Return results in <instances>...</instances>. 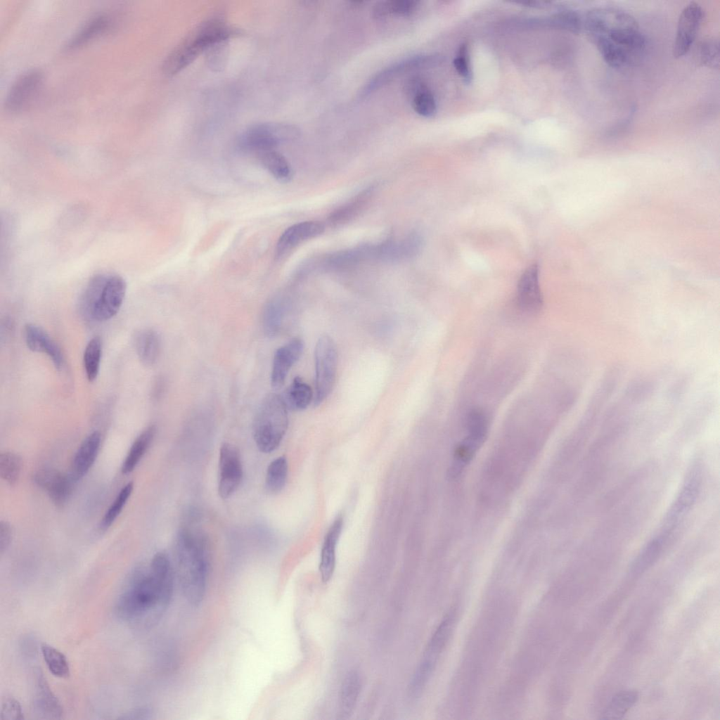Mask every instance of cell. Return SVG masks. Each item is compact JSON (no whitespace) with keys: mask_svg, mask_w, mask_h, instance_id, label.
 I'll use <instances>...</instances> for the list:
<instances>
[{"mask_svg":"<svg viewBox=\"0 0 720 720\" xmlns=\"http://www.w3.org/2000/svg\"><path fill=\"white\" fill-rule=\"evenodd\" d=\"M174 568L169 556L158 552L148 567H137L117 597V618L139 629L156 625L166 612L173 593Z\"/></svg>","mask_w":720,"mask_h":720,"instance_id":"cell-1","label":"cell"},{"mask_svg":"<svg viewBox=\"0 0 720 720\" xmlns=\"http://www.w3.org/2000/svg\"><path fill=\"white\" fill-rule=\"evenodd\" d=\"M584 28L604 60L611 67L624 68L634 63L645 47L636 20L612 8H597L586 15Z\"/></svg>","mask_w":720,"mask_h":720,"instance_id":"cell-2","label":"cell"},{"mask_svg":"<svg viewBox=\"0 0 720 720\" xmlns=\"http://www.w3.org/2000/svg\"><path fill=\"white\" fill-rule=\"evenodd\" d=\"M209 548L207 538L196 527H181L174 538V572L184 597L192 605L200 604L205 594L210 569Z\"/></svg>","mask_w":720,"mask_h":720,"instance_id":"cell-3","label":"cell"},{"mask_svg":"<svg viewBox=\"0 0 720 720\" xmlns=\"http://www.w3.org/2000/svg\"><path fill=\"white\" fill-rule=\"evenodd\" d=\"M127 292V283L120 275L100 273L90 278L79 300V311L89 321H105L112 318L121 308Z\"/></svg>","mask_w":720,"mask_h":720,"instance_id":"cell-4","label":"cell"},{"mask_svg":"<svg viewBox=\"0 0 720 720\" xmlns=\"http://www.w3.org/2000/svg\"><path fill=\"white\" fill-rule=\"evenodd\" d=\"M235 31L220 18L202 22L179 43L163 62V72L173 76L191 63L207 48L229 39Z\"/></svg>","mask_w":720,"mask_h":720,"instance_id":"cell-5","label":"cell"},{"mask_svg":"<svg viewBox=\"0 0 720 720\" xmlns=\"http://www.w3.org/2000/svg\"><path fill=\"white\" fill-rule=\"evenodd\" d=\"M288 410L277 394L271 393L262 401L252 423L253 438L260 451L270 453L279 446L288 426Z\"/></svg>","mask_w":720,"mask_h":720,"instance_id":"cell-6","label":"cell"},{"mask_svg":"<svg viewBox=\"0 0 720 720\" xmlns=\"http://www.w3.org/2000/svg\"><path fill=\"white\" fill-rule=\"evenodd\" d=\"M488 419L481 409H472L465 419L466 435L456 446L449 470L451 479L460 476L484 442L488 432Z\"/></svg>","mask_w":720,"mask_h":720,"instance_id":"cell-7","label":"cell"},{"mask_svg":"<svg viewBox=\"0 0 720 720\" xmlns=\"http://www.w3.org/2000/svg\"><path fill=\"white\" fill-rule=\"evenodd\" d=\"M315 388L314 404H321L330 394L335 384L338 352L333 340L328 335L321 336L316 342L314 351Z\"/></svg>","mask_w":720,"mask_h":720,"instance_id":"cell-8","label":"cell"},{"mask_svg":"<svg viewBox=\"0 0 720 720\" xmlns=\"http://www.w3.org/2000/svg\"><path fill=\"white\" fill-rule=\"evenodd\" d=\"M299 130L293 125L281 123H262L251 126L239 139V146L257 155L275 148L285 140L296 138Z\"/></svg>","mask_w":720,"mask_h":720,"instance_id":"cell-9","label":"cell"},{"mask_svg":"<svg viewBox=\"0 0 720 720\" xmlns=\"http://www.w3.org/2000/svg\"><path fill=\"white\" fill-rule=\"evenodd\" d=\"M454 622V613L451 612L444 618L430 640L411 681L410 693L413 696L418 695L424 688L451 636Z\"/></svg>","mask_w":720,"mask_h":720,"instance_id":"cell-10","label":"cell"},{"mask_svg":"<svg viewBox=\"0 0 720 720\" xmlns=\"http://www.w3.org/2000/svg\"><path fill=\"white\" fill-rule=\"evenodd\" d=\"M243 465L238 449L230 443L221 444L219 457L218 493L227 499L238 489L243 479Z\"/></svg>","mask_w":720,"mask_h":720,"instance_id":"cell-11","label":"cell"},{"mask_svg":"<svg viewBox=\"0 0 720 720\" xmlns=\"http://www.w3.org/2000/svg\"><path fill=\"white\" fill-rule=\"evenodd\" d=\"M42 83L43 73L38 69H31L20 75L6 94V109L16 112L27 108L38 94Z\"/></svg>","mask_w":720,"mask_h":720,"instance_id":"cell-12","label":"cell"},{"mask_svg":"<svg viewBox=\"0 0 720 720\" xmlns=\"http://www.w3.org/2000/svg\"><path fill=\"white\" fill-rule=\"evenodd\" d=\"M702 17V8L695 2L690 3L683 8L679 18L673 46L675 58L683 56L690 50L696 38Z\"/></svg>","mask_w":720,"mask_h":720,"instance_id":"cell-13","label":"cell"},{"mask_svg":"<svg viewBox=\"0 0 720 720\" xmlns=\"http://www.w3.org/2000/svg\"><path fill=\"white\" fill-rule=\"evenodd\" d=\"M34 482L48 494L59 508L68 502L76 480L69 474L51 468H42L33 475Z\"/></svg>","mask_w":720,"mask_h":720,"instance_id":"cell-14","label":"cell"},{"mask_svg":"<svg viewBox=\"0 0 720 720\" xmlns=\"http://www.w3.org/2000/svg\"><path fill=\"white\" fill-rule=\"evenodd\" d=\"M429 56H413L401 59L373 76L361 89L359 98L364 99L397 77L430 63Z\"/></svg>","mask_w":720,"mask_h":720,"instance_id":"cell-15","label":"cell"},{"mask_svg":"<svg viewBox=\"0 0 720 720\" xmlns=\"http://www.w3.org/2000/svg\"><path fill=\"white\" fill-rule=\"evenodd\" d=\"M34 693L32 710L38 719H59L63 714V707L53 694L40 669L34 672Z\"/></svg>","mask_w":720,"mask_h":720,"instance_id":"cell-16","label":"cell"},{"mask_svg":"<svg viewBox=\"0 0 720 720\" xmlns=\"http://www.w3.org/2000/svg\"><path fill=\"white\" fill-rule=\"evenodd\" d=\"M324 230L325 226L318 221H305L291 225L278 238L276 257L283 258L304 242L320 236Z\"/></svg>","mask_w":720,"mask_h":720,"instance_id":"cell-17","label":"cell"},{"mask_svg":"<svg viewBox=\"0 0 720 720\" xmlns=\"http://www.w3.org/2000/svg\"><path fill=\"white\" fill-rule=\"evenodd\" d=\"M539 276L538 266L532 264L525 269L519 279L517 304L524 312L535 314L542 308L544 301Z\"/></svg>","mask_w":720,"mask_h":720,"instance_id":"cell-18","label":"cell"},{"mask_svg":"<svg viewBox=\"0 0 720 720\" xmlns=\"http://www.w3.org/2000/svg\"><path fill=\"white\" fill-rule=\"evenodd\" d=\"M700 482L699 473L696 471L691 472L665 517L663 529L674 532L688 513L696 500Z\"/></svg>","mask_w":720,"mask_h":720,"instance_id":"cell-19","label":"cell"},{"mask_svg":"<svg viewBox=\"0 0 720 720\" xmlns=\"http://www.w3.org/2000/svg\"><path fill=\"white\" fill-rule=\"evenodd\" d=\"M303 349V341L298 338L292 339L276 349L271 373L272 387L278 389L283 386L290 370L301 356Z\"/></svg>","mask_w":720,"mask_h":720,"instance_id":"cell-20","label":"cell"},{"mask_svg":"<svg viewBox=\"0 0 720 720\" xmlns=\"http://www.w3.org/2000/svg\"><path fill=\"white\" fill-rule=\"evenodd\" d=\"M24 338L31 351L46 354L57 370L63 368L64 357L60 348L41 327L33 323L26 324Z\"/></svg>","mask_w":720,"mask_h":720,"instance_id":"cell-21","label":"cell"},{"mask_svg":"<svg viewBox=\"0 0 720 720\" xmlns=\"http://www.w3.org/2000/svg\"><path fill=\"white\" fill-rule=\"evenodd\" d=\"M101 443L99 432L94 431L81 443L73 458L70 474L77 481L85 475L98 456Z\"/></svg>","mask_w":720,"mask_h":720,"instance_id":"cell-22","label":"cell"},{"mask_svg":"<svg viewBox=\"0 0 720 720\" xmlns=\"http://www.w3.org/2000/svg\"><path fill=\"white\" fill-rule=\"evenodd\" d=\"M342 527L343 519L339 515L335 519L325 536L319 564V571L323 582H328L333 574L335 567L336 546Z\"/></svg>","mask_w":720,"mask_h":720,"instance_id":"cell-23","label":"cell"},{"mask_svg":"<svg viewBox=\"0 0 720 720\" xmlns=\"http://www.w3.org/2000/svg\"><path fill=\"white\" fill-rule=\"evenodd\" d=\"M374 190L373 186L366 188L347 203L335 210L328 216V224L333 226H339L352 220L368 204Z\"/></svg>","mask_w":720,"mask_h":720,"instance_id":"cell-24","label":"cell"},{"mask_svg":"<svg viewBox=\"0 0 720 720\" xmlns=\"http://www.w3.org/2000/svg\"><path fill=\"white\" fill-rule=\"evenodd\" d=\"M134 344L139 359L143 365L155 364L161 350L160 338L156 331L150 328L140 330L136 333Z\"/></svg>","mask_w":720,"mask_h":720,"instance_id":"cell-25","label":"cell"},{"mask_svg":"<svg viewBox=\"0 0 720 720\" xmlns=\"http://www.w3.org/2000/svg\"><path fill=\"white\" fill-rule=\"evenodd\" d=\"M111 18L106 14L97 15L89 19L70 39L67 49L80 47L105 33L111 26Z\"/></svg>","mask_w":720,"mask_h":720,"instance_id":"cell-26","label":"cell"},{"mask_svg":"<svg viewBox=\"0 0 720 720\" xmlns=\"http://www.w3.org/2000/svg\"><path fill=\"white\" fill-rule=\"evenodd\" d=\"M156 432L152 425L147 427L136 438L122 465V472L128 474L134 470L150 446Z\"/></svg>","mask_w":720,"mask_h":720,"instance_id":"cell-27","label":"cell"},{"mask_svg":"<svg viewBox=\"0 0 720 720\" xmlns=\"http://www.w3.org/2000/svg\"><path fill=\"white\" fill-rule=\"evenodd\" d=\"M288 409L302 411L314 400L311 387L300 377H295L282 397Z\"/></svg>","mask_w":720,"mask_h":720,"instance_id":"cell-28","label":"cell"},{"mask_svg":"<svg viewBox=\"0 0 720 720\" xmlns=\"http://www.w3.org/2000/svg\"><path fill=\"white\" fill-rule=\"evenodd\" d=\"M264 167L278 181L288 182L292 177V168L286 158L275 149L257 155Z\"/></svg>","mask_w":720,"mask_h":720,"instance_id":"cell-29","label":"cell"},{"mask_svg":"<svg viewBox=\"0 0 720 720\" xmlns=\"http://www.w3.org/2000/svg\"><path fill=\"white\" fill-rule=\"evenodd\" d=\"M416 0H391L377 2L372 10V15L376 19H382L391 15L407 16L412 14L418 7Z\"/></svg>","mask_w":720,"mask_h":720,"instance_id":"cell-30","label":"cell"},{"mask_svg":"<svg viewBox=\"0 0 720 720\" xmlns=\"http://www.w3.org/2000/svg\"><path fill=\"white\" fill-rule=\"evenodd\" d=\"M638 694L635 690H624L616 694L601 714L603 719H619L636 704Z\"/></svg>","mask_w":720,"mask_h":720,"instance_id":"cell-31","label":"cell"},{"mask_svg":"<svg viewBox=\"0 0 720 720\" xmlns=\"http://www.w3.org/2000/svg\"><path fill=\"white\" fill-rule=\"evenodd\" d=\"M360 680L355 671H350L345 678L340 692V709L344 717L354 711L360 691Z\"/></svg>","mask_w":720,"mask_h":720,"instance_id":"cell-32","label":"cell"},{"mask_svg":"<svg viewBox=\"0 0 720 720\" xmlns=\"http://www.w3.org/2000/svg\"><path fill=\"white\" fill-rule=\"evenodd\" d=\"M288 471V461L284 456L272 461L266 470L265 477L266 490L271 494H278L285 485Z\"/></svg>","mask_w":720,"mask_h":720,"instance_id":"cell-33","label":"cell"},{"mask_svg":"<svg viewBox=\"0 0 720 720\" xmlns=\"http://www.w3.org/2000/svg\"><path fill=\"white\" fill-rule=\"evenodd\" d=\"M41 651L49 670L53 676L62 679L69 677L70 665L63 652L45 643L41 644Z\"/></svg>","mask_w":720,"mask_h":720,"instance_id":"cell-34","label":"cell"},{"mask_svg":"<svg viewBox=\"0 0 720 720\" xmlns=\"http://www.w3.org/2000/svg\"><path fill=\"white\" fill-rule=\"evenodd\" d=\"M101 354V340L98 336L94 337L86 345L83 357L86 378L89 382H94L98 375Z\"/></svg>","mask_w":720,"mask_h":720,"instance_id":"cell-35","label":"cell"},{"mask_svg":"<svg viewBox=\"0 0 720 720\" xmlns=\"http://www.w3.org/2000/svg\"><path fill=\"white\" fill-rule=\"evenodd\" d=\"M21 468L22 460L18 454L11 451L0 454V475L8 484L13 485L16 483Z\"/></svg>","mask_w":720,"mask_h":720,"instance_id":"cell-36","label":"cell"},{"mask_svg":"<svg viewBox=\"0 0 720 720\" xmlns=\"http://www.w3.org/2000/svg\"><path fill=\"white\" fill-rule=\"evenodd\" d=\"M134 489L133 482L127 483L122 488L116 498L104 514L100 524L103 529H108L117 519L130 497Z\"/></svg>","mask_w":720,"mask_h":720,"instance_id":"cell-37","label":"cell"},{"mask_svg":"<svg viewBox=\"0 0 720 720\" xmlns=\"http://www.w3.org/2000/svg\"><path fill=\"white\" fill-rule=\"evenodd\" d=\"M412 106L419 115L432 117L437 112L436 100L428 87L425 85L412 96Z\"/></svg>","mask_w":720,"mask_h":720,"instance_id":"cell-38","label":"cell"},{"mask_svg":"<svg viewBox=\"0 0 720 720\" xmlns=\"http://www.w3.org/2000/svg\"><path fill=\"white\" fill-rule=\"evenodd\" d=\"M551 23L556 27L574 34L580 32L582 25L579 15L570 9L560 10L552 17Z\"/></svg>","mask_w":720,"mask_h":720,"instance_id":"cell-39","label":"cell"},{"mask_svg":"<svg viewBox=\"0 0 720 720\" xmlns=\"http://www.w3.org/2000/svg\"><path fill=\"white\" fill-rule=\"evenodd\" d=\"M700 59L703 65L711 68L719 67V42L716 38H708L700 46Z\"/></svg>","mask_w":720,"mask_h":720,"instance_id":"cell-40","label":"cell"},{"mask_svg":"<svg viewBox=\"0 0 720 720\" xmlns=\"http://www.w3.org/2000/svg\"><path fill=\"white\" fill-rule=\"evenodd\" d=\"M454 65L456 70L466 83L472 79V71L468 60V51L466 44H463L459 48L458 54L454 60Z\"/></svg>","mask_w":720,"mask_h":720,"instance_id":"cell-41","label":"cell"},{"mask_svg":"<svg viewBox=\"0 0 720 720\" xmlns=\"http://www.w3.org/2000/svg\"><path fill=\"white\" fill-rule=\"evenodd\" d=\"M0 719L1 720H21L24 719L19 702L13 698H6L1 703Z\"/></svg>","mask_w":720,"mask_h":720,"instance_id":"cell-42","label":"cell"},{"mask_svg":"<svg viewBox=\"0 0 720 720\" xmlns=\"http://www.w3.org/2000/svg\"><path fill=\"white\" fill-rule=\"evenodd\" d=\"M13 536V530L7 522H0V553H4L8 548Z\"/></svg>","mask_w":720,"mask_h":720,"instance_id":"cell-43","label":"cell"},{"mask_svg":"<svg viewBox=\"0 0 720 720\" xmlns=\"http://www.w3.org/2000/svg\"><path fill=\"white\" fill-rule=\"evenodd\" d=\"M151 714L150 709L147 707H139L137 709H131L126 714H123L120 719H148V716Z\"/></svg>","mask_w":720,"mask_h":720,"instance_id":"cell-44","label":"cell"}]
</instances>
